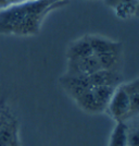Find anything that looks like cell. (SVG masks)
<instances>
[{
  "instance_id": "obj_11",
  "label": "cell",
  "mask_w": 139,
  "mask_h": 146,
  "mask_svg": "<svg viewBox=\"0 0 139 146\" xmlns=\"http://www.w3.org/2000/svg\"><path fill=\"white\" fill-rule=\"evenodd\" d=\"M96 56L102 69L117 70V66L121 60V51H112V52H105V54H100Z\"/></svg>"
},
{
  "instance_id": "obj_7",
  "label": "cell",
  "mask_w": 139,
  "mask_h": 146,
  "mask_svg": "<svg viewBox=\"0 0 139 146\" xmlns=\"http://www.w3.org/2000/svg\"><path fill=\"white\" fill-rule=\"evenodd\" d=\"M91 55H95V54L92 51L89 39L87 36L80 37L78 39L74 40L73 43L70 44L67 48V60L82 59Z\"/></svg>"
},
{
  "instance_id": "obj_12",
  "label": "cell",
  "mask_w": 139,
  "mask_h": 146,
  "mask_svg": "<svg viewBox=\"0 0 139 146\" xmlns=\"http://www.w3.org/2000/svg\"><path fill=\"white\" fill-rule=\"evenodd\" d=\"M91 90L94 92L95 96L97 99L102 104L104 107H108V104L110 103L111 98L114 94L116 86L112 85H99V86H94L91 87Z\"/></svg>"
},
{
  "instance_id": "obj_6",
  "label": "cell",
  "mask_w": 139,
  "mask_h": 146,
  "mask_svg": "<svg viewBox=\"0 0 139 146\" xmlns=\"http://www.w3.org/2000/svg\"><path fill=\"white\" fill-rule=\"evenodd\" d=\"M91 87L99 85L120 86L123 84V76L117 70H104L101 69L98 72L88 75Z\"/></svg>"
},
{
  "instance_id": "obj_14",
  "label": "cell",
  "mask_w": 139,
  "mask_h": 146,
  "mask_svg": "<svg viewBox=\"0 0 139 146\" xmlns=\"http://www.w3.org/2000/svg\"><path fill=\"white\" fill-rule=\"evenodd\" d=\"M139 115V92L129 95V110L127 119H130Z\"/></svg>"
},
{
  "instance_id": "obj_15",
  "label": "cell",
  "mask_w": 139,
  "mask_h": 146,
  "mask_svg": "<svg viewBox=\"0 0 139 146\" xmlns=\"http://www.w3.org/2000/svg\"><path fill=\"white\" fill-rule=\"evenodd\" d=\"M128 146H139V128L128 130Z\"/></svg>"
},
{
  "instance_id": "obj_8",
  "label": "cell",
  "mask_w": 139,
  "mask_h": 146,
  "mask_svg": "<svg viewBox=\"0 0 139 146\" xmlns=\"http://www.w3.org/2000/svg\"><path fill=\"white\" fill-rule=\"evenodd\" d=\"M74 100L86 112L100 113V112H103L104 110L107 109V107H104L102 104L97 99V97L95 96V94H94L91 88L86 91L85 93H83L82 95H79L78 97H76Z\"/></svg>"
},
{
  "instance_id": "obj_17",
  "label": "cell",
  "mask_w": 139,
  "mask_h": 146,
  "mask_svg": "<svg viewBox=\"0 0 139 146\" xmlns=\"http://www.w3.org/2000/svg\"><path fill=\"white\" fill-rule=\"evenodd\" d=\"M8 7H10V3H9L8 0H0V9H1V10L6 9Z\"/></svg>"
},
{
  "instance_id": "obj_18",
  "label": "cell",
  "mask_w": 139,
  "mask_h": 146,
  "mask_svg": "<svg viewBox=\"0 0 139 146\" xmlns=\"http://www.w3.org/2000/svg\"><path fill=\"white\" fill-rule=\"evenodd\" d=\"M8 1H9L10 6H13V5H20V3H23V2L27 1V0H8Z\"/></svg>"
},
{
  "instance_id": "obj_13",
  "label": "cell",
  "mask_w": 139,
  "mask_h": 146,
  "mask_svg": "<svg viewBox=\"0 0 139 146\" xmlns=\"http://www.w3.org/2000/svg\"><path fill=\"white\" fill-rule=\"evenodd\" d=\"M137 8H138L137 2H121L117 6H115L113 9L117 18L126 20L136 13Z\"/></svg>"
},
{
  "instance_id": "obj_16",
  "label": "cell",
  "mask_w": 139,
  "mask_h": 146,
  "mask_svg": "<svg viewBox=\"0 0 139 146\" xmlns=\"http://www.w3.org/2000/svg\"><path fill=\"white\" fill-rule=\"evenodd\" d=\"M122 86H123V88L127 92L128 95H130V94H133V93H136V92H139V78L132 81L130 83L122 84Z\"/></svg>"
},
{
  "instance_id": "obj_1",
  "label": "cell",
  "mask_w": 139,
  "mask_h": 146,
  "mask_svg": "<svg viewBox=\"0 0 139 146\" xmlns=\"http://www.w3.org/2000/svg\"><path fill=\"white\" fill-rule=\"evenodd\" d=\"M67 0H36L25 1L20 5H13L0 12V34H10L14 25L21 22L28 14L46 15L53 8L65 3Z\"/></svg>"
},
{
  "instance_id": "obj_3",
  "label": "cell",
  "mask_w": 139,
  "mask_h": 146,
  "mask_svg": "<svg viewBox=\"0 0 139 146\" xmlns=\"http://www.w3.org/2000/svg\"><path fill=\"white\" fill-rule=\"evenodd\" d=\"M107 109L109 110L111 117L115 121H125L127 120L128 110H129V95L123 88L122 84L116 87Z\"/></svg>"
},
{
  "instance_id": "obj_10",
  "label": "cell",
  "mask_w": 139,
  "mask_h": 146,
  "mask_svg": "<svg viewBox=\"0 0 139 146\" xmlns=\"http://www.w3.org/2000/svg\"><path fill=\"white\" fill-rule=\"evenodd\" d=\"M108 146H128V127L125 121H116Z\"/></svg>"
},
{
  "instance_id": "obj_19",
  "label": "cell",
  "mask_w": 139,
  "mask_h": 146,
  "mask_svg": "<svg viewBox=\"0 0 139 146\" xmlns=\"http://www.w3.org/2000/svg\"><path fill=\"white\" fill-rule=\"evenodd\" d=\"M28 1H36V0H28Z\"/></svg>"
},
{
  "instance_id": "obj_5",
  "label": "cell",
  "mask_w": 139,
  "mask_h": 146,
  "mask_svg": "<svg viewBox=\"0 0 139 146\" xmlns=\"http://www.w3.org/2000/svg\"><path fill=\"white\" fill-rule=\"evenodd\" d=\"M61 85L67 94L75 99L86 91L90 90L91 85L88 76L85 75H69L65 74L60 79Z\"/></svg>"
},
{
  "instance_id": "obj_2",
  "label": "cell",
  "mask_w": 139,
  "mask_h": 146,
  "mask_svg": "<svg viewBox=\"0 0 139 146\" xmlns=\"http://www.w3.org/2000/svg\"><path fill=\"white\" fill-rule=\"evenodd\" d=\"M0 146H21L18 121L7 107L0 109Z\"/></svg>"
},
{
  "instance_id": "obj_4",
  "label": "cell",
  "mask_w": 139,
  "mask_h": 146,
  "mask_svg": "<svg viewBox=\"0 0 139 146\" xmlns=\"http://www.w3.org/2000/svg\"><path fill=\"white\" fill-rule=\"evenodd\" d=\"M102 68L99 63L97 56L91 55L82 59L67 60V71L69 75H85L88 76L98 72Z\"/></svg>"
},
{
  "instance_id": "obj_9",
  "label": "cell",
  "mask_w": 139,
  "mask_h": 146,
  "mask_svg": "<svg viewBox=\"0 0 139 146\" xmlns=\"http://www.w3.org/2000/svg\"><path fill=\"white\" fill-rule=\"evenodd\" d=\"M87 37L89 39V43L95 55L112 52V51H122V44L120 42H115V40H111L104 37L95 36V35Z\"/></svg>"
},
{
  "instance_id": "obj_20",
  "label": "cell",
  "mask_w": 139,
  "mask_h": 146,
  "mask_svg": "<svg viewBox=\"0 0 139 146\" xmlns=\"http://www.w3.org/2000/svg\"><path fill=\"white\" fill-rule=\"evenodd\" d=\"M137 1H138V3H139V0H137Z\"/></svg>"
}]
</instances>
